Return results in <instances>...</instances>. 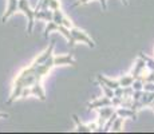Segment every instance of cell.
Instances as JSON below:
<instances>
[{
  "mask_svg": "<svg viewBox=\"0 0 154 134\" xmlns=\"http://www.w3.org/2000/svg\"><path fill=\"white\" fill-rule=\"evenodd\" d=\"M55 42H51L46 50L39 54L27 67L22 68L20 73L15 76L12 82V90L7 103L11 105L19 98H26L28 95L39 98L40 101L46 99V93L43 90V78L56 66H64V64H75V59L71 54L67 55L55 56L54 55Z\"/></svg>",
  "mask_w": 154,
  "mask_h": 134,
  "instance_id": "cell-1",
  "label": "cell"
},
{
  "mask_svg": "<svg viewBox=\"0 0 154 134\" xmlns=\"http://www.w3.org/2000/svg\"><path fill=\"white\" fill-rule=\"evenodd\" d=\"M52 31H59L64 38L67 39V43H69L70 47H74L76 44V42H82V43L87 44L88 47H95V43L94 40L86 34L85 31L79 30L78 27H72V28H69V27L64 26H55V24H47L46 31H44V38H48V35L51 34Z\"/></svg>",
  "mask_w": 154,
  "mask_h": 134,
  "instance_id": "cell-2",
  "label": "cell"
},
{
  "mask_svg": "<svg viewBox=\"0 0 154 134\" xmlns=\"http://www.w3.org/2000/svg\"><path fill=\"white\" fill-rule=\"evenodd\" d=\"M19 11L27 16V19H28L27 32L28 34H32V30H34V22H35V12H34V8L29 7L28 0H10L7 11H5V14L3 15V17H2V23H5L15 12H19Z\"/></svg>",
  "mask_w": 154,
  "mask_h": 134,
  "instance_id": "cell-3",
  "label": "cell"
},
{
  "mask_svg": "<svg viewBox=\"0 0 154 134\" xmlns=\"http://www.w3.org/2000/svg\"><path fill=\"white\" fill-rule=\"evenodd\" d=\"M74 121L76 123V132H82V133H91V132H97L98 130V122H93V123L85 125L79 121V118L76 115H74Z\"/></svg>",
  "mask_w": 154,
  "mask_h": 134,
  "instance_id": "cell-4",
  "label": "cell"
},
{
  "mask_svg": "<svg viewBox=\"0 0 154 134\" xmlns=\"http://www.w3.org/2000/svg\"><path fill=\"white\" fill-rule=\"evenodd\" d=\"M0 118H8L7 113H0Z\"/></svg>",
  "mask_w": 154,
  "mask_h": 134,
  "instance_id": "cell-5",
  "label": "cell"
}]
</instances>
